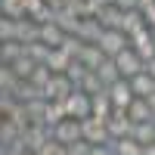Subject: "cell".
<instances>
[{"mask_svg": "<svg viewBox=\"0 0 155 155\" xmlns=\"http://www.w3.org/2000/svg\"><path fill=\"white\" fill-rule=\"evenodd\" d=\"M3 3V16L9 19H25L28 12H25V0H0Z\"/></svg>", "mask_w": 155, "mask_h": 155, "instance_id": "f1b7e54d", "label": "cell"}, {"mask_svg": "<svg viewBox=\"0 0 155 155\" xmlns=\"http://www.w3.org/2000/svg\"><path fill=\"white\" fill-rule=\"evenodd\" d=\"M90 155H118V152H115L112 140H109V143H96L93 149H90Z\"/></svg>", "mask_w": 155, "mask_h": 155, "instance_id": "836d02e7", "label": "cell"}, {"mask_svg": "<svg viewBox=\"0 0 155 155\" xmlns=\"http://www.w3.org/2000/svg\"><path fill=\"white\" fill-rule=\"evenodd\" d=\"M19 56H25V44H19V41H3L0 44V62L12 65Z\"/></svg>", "mask_w": 155, "mask_h": 155, "instance_id": "d6986e66", "label": "cell"}, {"mask_svg": "<svg viewBox=\"0 0 155 155\" xmlns=\"http://www.w3.org/2000/svg\"><path fill=\"white\" fill-rule=\"evenodd\" d=\"M112 146L118 155H143V143H137L134 137H124V140H112Z\"/></svg>", "mask_w": 155, "mask_h": 155, "instance_id": "cb8c5ba5", "label": "cell"}, {"mask_svg": "<svg viewBox=\"0 0 155 155\" xmlns=\"http://www.w3.org/2000/svg\"><path fill=\"white\" fill-rule=\"evenodd\" d=\"M124 47H130V37H127L121 28H106V31H102V37H99V50H102L109 59H115Z\"/></svg>", "mask_w": 155, "mask_h": 155, "instance_id": "3957f363", "label": "cell"}, {"mask_svg": "<svg viewBox=\"0 0 155 155\" xmlns=\"http://www.w3.org/2000/svg\"><path fill=\"white\" fill-rule=\"evenodd\" d=\"M16 41L19 44H34V41H41V22H34V19H16Z\"/></svg>", "mask_w": 155, "mask_h": 155, "instance_id": "9c48e42d", "label": "cell"}, {"mask_svg": "<svg viewBox=\"0 0 155 155\" xmlns=\"http://www.w3.org/2000/svg\"><path fill=\"white\" fill-rule=\"evenodd\" d=\"M146 25L155 31V6H152V9H146Z\"/></svg>", "mask_w": 155, "mask_h": 155, "instance_id": "d590c367", "label": "cell"}, {"mask_svg": "<svg viewBox=\"0 0 155 155\" xmlns=\"http://www.w3.org/2000/svg\"><path fill=\"white\" fill-rule=\"evenodd\" d=\"M127 115H130L134 124H140V121H155V118H152V109H149V99H143V96H137L130 106H127Z\"/></svg>", "mask_w": 155, "mask_h": 155, "instance_id": "e0dca14e", "label": "cell"}, {"mask_svg": "<svg viewBox=\"0 0 155 155\" xmlns=\"http://www.w3.org/2000/svg\"><path fill=\"white\" fill-rule=\"evenodd\" d=\"M84 44H87V41H81L78 34H65V37H62V44H59V47L65 50L68 56H74V59H78V56H81V50H84Z\"/></svg>", "mask_w": 155, "mask_h": 155, "instance_id": "83f0119b", "label": "cell"}, {"mask_svg": "<svg viewBox=\"0 0 155 155\" xmlns=\"http://www.w3.org/2000/svg\"><path fill=\"white\" fill-rule=\"evenodd\" d=\"M65 112H68V118H78V121L90 118V115H93V96L84 93V90L78 87L74 93L65 99Z\"/></svg>", "mask_w": 155, "mask_h": 155, "instance_id": "6da1fadb", "label": "cell"}, {"mask_svg": "<svg viewBox=\"0 0 155 155\" xmlns=\"http://www.w3.org/2000/svg\"><path fill=\"white\" fill-rule=\"evenodd\" d=\"M62 37H65V31H62L56 22H47V25H41V41H44V44H50V47H59V44H62Z\"/></svg>", "mask_w": 155, "mask_h": 155, "instance_id": "603a6c76", "label": "cell"}, {"mask_svg": "<svg viewBox=\"0 0 155 155\" xmlns=\"http://www.w3.org/2000/svg\"><path fill=\"white\" fill-rule=\"evenodd\" d=\"M130 87H134V93H137V96L149 99V96L155 93V78H152L149 71H140V74L130 78Z\"/></svg>", "mask_w": 155, "mask_h": 155, "instance_id": "4fadbf2b", "label": "cell"}, {"mask_svg": "<svg viewBox=\"0 0 155 155\" xmlns=\"http://www.w3.org/2000/svg\"><path fill=\"white\" fill-rule=\"evenodd\" d=\"M78 87H81L84 93H90V96H96V93H102V90H106V84H102V78H99L96 71H87L84 81L78 84Z\"/></svg>", "mask_w": 155, "mask_h": 155, "instance_id": "d4e9b609", "label": "cell"}, {"mask_svg": "<svg viewBox=\"0 0 155 155\" xmlns=\"http://www.w3.org/2000/svg\"><path fill=\"white\" fill-rule=\"evenodd\" d=\"M130 137L137 140V143H143V146L155 143V121H140V124H134Z\"/></svg>", "mask_w": 155, "mask_h": 155, "instance_id": "ffe728a7", "label": "cell"}, {"mask_svg": "<svg viewBox=\"0 0 155 155\" xmlns=\"http://www.w3.org/2000/svg\"><path fill=\"white\" fill-rule=\"evenodd\" d=\"M115 6H121V9H140V0H115Z\"/></svg>", "mask_w": 155, "mask_h": 155, "instance_id": "e575fe53", "label": "cell"}, {"mask_svg": "<svg viewBox=\"0 0 155 155\" xmlns=\"http://www.w3.org/2000/svg\"><path fill=\"white\" fill-rule=\"evenodd\" d=\"M50 134H53V140H59V143H78V140H84V130H81V121L78 118H65L59 121L56 127H50Z\"/></svg>", "mask_w": 155, "mask_h": 155, "instance_id": "5b68a950", "label": "cell"}, {"mask_svg": "<svg viewBox=\"0 0 155 155\" xmlns=\"http://www.w3.org/2000/svg\"><path fill=\"white\" fill-rule=\"evenodd\" d=\"M37 65H41V62H34L28 53H25V56H19L16 62H12V71H16V78H19V81H28V78H31V71H34Z\"/></svg>", "mask_w": 155, "mask_h": 155, "instance_id": "7402d4cb", "label": "cell"}, {"mask_svg": "<svg viewBox=\"0 0 155 155\" xmlns=\"http://www.w3.org/2000/svg\"><path fill=\"white\" fill-rule=\"evenodd\" d=\"M87 71H90V68L84 65V62H81V59H74V62H71V65H68V71H65V74L71 78V81H74V87H78V84H81V81H84V74H87Z\"/></svg>", "mask_w": 155, "mask_h": 155, "instance_id": "4dcf8cb0", "label": "cell"}, {"mask_svg": "<svg viewBox=\"0 0 155 155\" xmlns=\"http://www.w3.org/2000/svg\"><path fill=\"white\" fill-rule=\"evenodd\" d=\"M99 25H102V28H121V25H124V9L121 6H115V3H109V6H102L99 9Z\"/></svg>", "mask_w": 155, "mask_h": 155, "instance_id": "8fae6325", "label": "cell"}, {"mask_svg": "<svg viewBox=\"0 0 155 155\" xmlns=\"http://www.w3.org/2000/svg\"><path fill=\"white\" fill-rule=\"evenodd\" d=\"M0 16H3V3H0Z\"/></svg>", "mask_w": 155, "mask_h": 155, "instance_id": "60d3db41", "label": "cell"}, {"mask_svg": "<svg viewBox=\"0 0 155 155\" xmlns=\"http://www.w3.org/2000/svg\"><path fill=\"white\" fill-rule=\"evenodd\" d=\"M53 22H56V25H59V28L65 31V34H78V31H81V16H78L71 6L56 9V12H53Z\"/></svg>", "mask_w": 155, "mask_h": 155, "instance_id": "30bf717a", "label": "cell"}, {"mask_svg": "<svg viewBox=\"0 0 155 155\" xmlns=\"http://www.w3.org/2000/svg\"><path fill=\"white\" fill-rule=\"evenodd\" d=\"M106 90H109V96H112V106H115V109H127V106L137 99V93H134V87H130V81H127V78L115 81V84L106 87Z\"/></svg>", "mask_w": 155, "mask_h": 155, "instance_id": "ba28073f", "label": "cell"}, {"mask_svg": "<svg viewBox=\"0 0 155 155\" xmlns=\"http://www.w3.org/2000/svg\"><path fill=\"white\" fill-rule=\"evenodd\" d=\"M115 62H118V68H121V78H127L130 81L134 74H140V71H146V59L137 53L134 47H124L118 56H115Z\"/></svg>", "mask_w": 155, "mask_h": 155, "instance_id": "7a4b0ae2", "label": "cell"}, {"mask_svg": "<svg viewBox=\"0 0 155 155\" xmlns=\"http://www.w3.org/2000/svg\"><path fill=\"white\" fill-rule=\"evenodd\" d=\"M106 127H109V137L112 140H124V137H130L134 121H130V115H127V109H115L106 118Z\"/></svg>", "mask_w": 155, "mask_h": 155, "instance_id": "277c9868", "label": "cell"}, {"mask_svg": "<svg viewBox=\"0 0 155 155\" xmlns=\"http://www.w3.org/2000/svg\"><path fill=\"white\" fill-rule=\"evenodd\" d=\"M19 155H41V152H34V149H25V152H19Z\"/></svg>", "mask_w": 155, "mask_h": 155, "instance_id": "ab89813d", "label": "cell"}, {"mask_svg": "<svg viewBox=\"0 0 155 155\" xmlns=\"http://www.w3.org/2000/svg\"><path fill=\"white\" fill-rule=\"evenodd\" d=\"M81 130H84V140H87V143H109V127H106V121H102V118H96V115H90V118H84L81 121Z\"/></svg>", "mask_w": 155, "mask_h": 155, "instance_id": "8992f818", "label": "cell"}, {"mask_svg": "<svg viewBox=\"0 0 155 155\" xmlns=\"http://www.w3.org/2000/svg\"><path fill=\"white\" fill-rule=\"evenodd\" d=\"M146 71H149V74H152V78H155V56H152V59H149V62H146Z\"/></svg>", "mask_w": 155, "mask_h": 155, "instance_id": "8d00e7d4", "label": "cell"}, {"mask_svg": "<svg viewBox=\"0 0 155 155\" xmlns=\"http://www.w3.org/2000/svg\"><path fill=\"white\" fill-rule=\"evenodd\" d=\"M78 59H81L90 71H96V68L102 65V59H106V53L99 50V44H84V50H81V56H78Z\"/></svg>", "mask_w": 155, "mask_h": 155, "instance_id": "9a60e30c", "label": "cell"}, {"mask_svg": "<svg viewBox=\"0 0 155 155\" xmlns=\"http://www.w3.org/2000/svg\"><path fill=\"white\" fill-rule=\"evenodd\" d=\"M16 84H19V78H16V71H12V65L0 62V93H12Z\"/></svg>", "mask_w": 155, "mask_h": 155, "instance_id": "484cf974", "label": "cell"}, {"mask_svg": "<svg viewBox=\"0 0 155 155\" xmlns=\"http://www.w3.org/2000/svg\"><path fill=\"white\" fill-rule=\"evenodd\" d=\"M71 62H74V56H68L62 47H53V50H50V59H47V65L53 68V74H65Z\"/></svg>", "mask_w": 155, "mask_h": 155, "instance_id": "7c38bea8", "label": "cell"}, {"mask_svg": "<svg viewBox=\"0 0 155 155\" xmlns=\"http://www.w3.org/2000/svg\"><path fill=\"white\" fill-rule=\"evenodd\" d=\"M41 155H68V146L59 143V140H50V143L41 146Z\"/></svg>", "mask_w": 155, "mask_h": 155, "instance_id": "1f68e13d", "label": "cell"}, {"mask_svg": "<svg viewBox=\"0 0 155 155\" xmlns=\"http://www.w3.org/2000/svg\"><path fill=\"white\" fill-rule=\"evenodd\" d=\"M65 118H68V112H65V99H50V102H47V112H44L47 127H56L59 121H65Z\"/></svg>", "mask_w": 155, "mask_h": 155, "instance_id": "5bb4252c", "label": "cell"}, {"mask_svg": "<svg viewBox=\"0 0 155 155\" xmlns=\"http://www.w3.org/2000/svg\"><path fill=\"white\" fill-rule=\"evenodd\" d=\"M149 109H152V118H155V93L149 96Z\"/></svg>", "mask_w": 155, "mask_h": 155, "instance_id": "f35d334b", "label": "cell"}, {"mask_svg": "<svg viewBox=\"0 0 155 155\" xmlns=\"http://www.w3.org/2000/svg\"><path fill=\"white\" fill-rule=\"evenodd\" d=\"M102 31H106V28L99 25V19H81V31H78V37L87 41V44H99Z\"/></svg>", "mask_w": 155, "mask_h": 155, "instance_id": "2e32d148", "label": "cell"}, {"mask_svg": "<svg viewBox=\"0 0 155 155\" xmlns=\"http://www.w3.org/2000/svg\"><path fill=\"white\" fill-rule=\"evenodd\" d=\"M96 74L102 78V84H106V87H112L115 81H121V68H118V62H115V59H102V65L96 68Z\"/></svg>", "mask_w": 155, "mask_h": 155, "instance_id": "ac0fdd59", "label": "cell"}, {"mask_svg": "<svg viewBox=\"0 0 155 155\" xmlns=\"http://www.w3.org/2000/svg\"><path fill=\"white\" fill-rule=\"evenodd\" d=\"M93 143H87V140H78V143H68V155H90Z\"/></svg>", "mask_w": 155, "mask_h": 155, "instance_id": "d6a6232c", "label": "cell"}, {"mask_svg": "<svg viewBox=\"0 0 155 155\" xmlns=\"http://www.w3.org/2000/svg\"><path fill=\"white\" fill-rule=\"evenodd\" d=\"M3 41H16V19L0 16V44Z\"/></svg>", "mask_w": 155, "mask_h": 155, "instance_id": "f546056e", "label": "cell"}, {"mask_svg": "<svg viewBox=\"0 0 155 155\" xmlns=\"http://www.w3.org/2000/svg\"><path fill=\"white\" fill-rule=\"evenodd\" d=\"M143 155H155V143H149V146H143Z\"/></svg>", "mask_w": 155, "mask_h": 155, "instance_id": "74e56055", "label": "cell"}, {"mask_svg": "<svg viewBox=\"0 0 155 155\" xmlns=\"http://www.w3.org/2000/svg\"><path fill=\"white\" fill-rule=\"evenodd\" d=\"M74 90L78 87H74V81H71L68 74H53V81L44 87V96L47 99H68Z\"/></svg>", "mask_w": 155, "mask_h": 155, "instance_id": "52a82bcc", "label": "cell"}, {"mask_svg": "<svg viewBox=\"0 0 155 155\" xmlns=\"http://www.w3.org/2000/svg\"><path fill=\"white\" fill-rule=\"evenodd\" d=\"M112 112H115V106H112V96H109V90H102V93H96V96H93V115L106 121V118H109Z\"/></svg>", "mask_w": 155, "mask_h": 155, "instance_id": "44dd1931", "label": "cell"}, {"mask_svg": "<svg viewBox=\"0 0 155 155\" xmlns=\"http://www.w3.org/2000/svg\"><path fill=\"white\" fill-rule=\"evenodd\" d=\"M50 44H44V41H34V44H25V53H28L34 62H47L50 59Z\"/></svg>", "mask_w": 155, "mask_h": 155, "instance_id": "4316f807", "label": "cell"}]
</instances>
